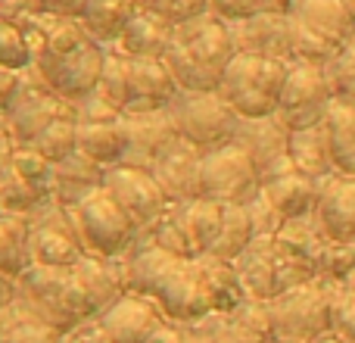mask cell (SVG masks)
I'll use <instances>...</instances> for the list:
<instances>
[{"label": "cell", "instance_id": "cell-1", "mask_svg": "<svg viewBox=\"0 0 355 343\" xmlns=\"http://www.w3.org/2000/svg\"><path fill=\"white\" fill-rule=\"evenodd\" d=\"M35 47V69L60 97L78 103L81 97L97 91L103 75L106 47L94 41L81 19L31 12L19 19Z\"/></svg>", "mask_w": 355, "mask_h": 343}, {"label": "cell", "instance_id": "cell-2", "mask_svg": "<svg viewBox=\"0 0 355 343\" xmlns=\"http://www.w3.org/2000/svg\"><path fill=\"white\" fill-rule=\"evenodd\" d=\"M122 262L128 290L150 296L168 321L187 325V321L212 312V300H209V290L196 259L172 256L162 246H156L150 240V234H144L122 256Z\"/></svg>", "mask_w": 355, "mask_h": 343}, {"label": "cell", "instance_id": "cell-3", "mask_svg": "<svg viewBox=\"0 0 355 343\" xmlns=\"http://www.w3.org/2000/svg\"><path fill=\"white\" fill-rule=\"evenodd\" d=\"M237 56L231 37V22L215 12L175 25L166 62L172 69L181 91H218L227 62Z\"/></svg>", "mask_w": 355, "mask_h": 343}, {"label": "cell", "instance_id": "cell-4", "mask_svg": "<svg viewBox=\"0 0 355 343\" xmlns=\"http://www.w3.org/2000/svg\"><path fill=\"white\" fill-rule=\"evenodd\" d=\"M290 62L259 53H237L221 75L218 94L243 119L275 116L281 103V91L287 81Z\"/></svg>", "mask_w": 355, "mask_h": 343}, {"label": "cell", "instance_id": "cell-5", "mask_svg": "<svg viewBox=\"0 0 355 343\" xmlns=\"http://www.w3.org/2000/svg\"><path fill=\"white\" fill-rule=\"evenodd\" d=\"M271 306V340L277 343H312L321 334L334 331L337 287L321 278L302 281L287 294L268 300Z\"/></svg>", "mask_w": 355, "mask_h": 343}, {"label": "cell", "instance_id": "cell-6", "mask_svg": "<svg viewBox=\"0 0 355 343\" xmlns=\"http://www.w3.org/2000/svg\"><path fill=\"white\" fill-rule=\"evenodd\" d=\"M72 215H75L81 240H85L87 256L119 259L147 234V231H141V225L125 212L122 203L106 187L94 190L78 206H72Z\"/></svg>", "mask_w": 355, "mask_h": 343}, {"label": "cell", "instance_id": "cell-7", "mask_svg": "<svg viewBox=\"0 0 355 343\" xmlns=\"http://www.w3.org/2000/svg\"><path fill=\"white\" fill-rule=\"evenodd\" d=\"M168 110H172L178 135L200 147L202 153L234 144L243 122V116L218 91H181Z\"/></svg>", "mask_w": 355, "mask_h": 343}, {"label": "cell", "instance_id": "cell-8", "mask_svg": "<svg viewBox=\"0 0 355 343\" xmlns=\"http://www.w3.org/2000/svg\"><path fill=\"white\" fill-rule=\"evenodd\" d=\"M19 294L44 315L53 328L62 334L75 328L78 321L97 319L81 294L78 281H75L72 269H53V265H31L22 278H19Z\"/></svg>", "mask_w": 355, "mask_h": 343}, {"label": "cell", "instance_id": "cell-9", "mask_svg": "<svg viewBox=\"0 0 355 343\" xmlns=\"http://www.w3.org/2000/svg\"><path fill=\"white\" fill-rule=\"evenodd\" d=\"M240 281L252 300H275L302 281H312V271L281 250L275 237H252V244L234 259Z\"/></svg>", "mask_w": 355, "mask_h": 343}, {"label": "cell", "instance_id": "cell-10", "mask_svg": "<svg viewBox=\"0 0 355 343\" xmlns=\"http://www.w3.org/2000/svg\"><path fill=\"white\" fill-rule=\"evenodd\" d=\"M334 85L327 66L318 62H290L287 81H284L281 91V103H277L275 116L287 125L290 131L296 128H309V125L324 122L327 110L334 106Z\"/></svg>", "mask_w": 355, "mask_h": 343}, {"label": "cell", "instance_id": "cell-11", "mask_svg": "<svg viewBox=\"0 0 355 343\" xmlns=\"http://www.w3.org/2000/svg\"><path fill=\"white\" fill-rule=\"evenodd\" d=\"M262 194V175L240 144L202 156V196L225 206H250Z\"/></svg>", "mask_w": 355, "mask_h": 343}, {"label": "cell", "instance_id": "cell-12", "mask_svg": "<svg viewBox=\"0 0 355 343\" xmlns=\"http://www.w3.org/2000/svg\"><path fill=\"white\" fill-rule=\"evenodd\" d=\"M28 219H31V259H35V265L72 269L87 256L72 209L62 206L60 200H47Z\"/></svg>", "mask_w": 355, "mask_h": 343}, {"label": "cell", "instance_id": "cell-13", "mask_svg": "<svg viewBox=\"0 0 355 343\" xmlns=\"http://www.w3.org/2000/svg\"><path fill=\"white\" fill-rule=\"evenodd\" d=\"M62 116H75V103H69L66 97H60V94L37 75L35 66L25 69L16 97H12L10 110L3 112L16 144L28 147L50 122H56V119H62Z\"/></svg>", "mask_w": 355, "mask_h": 343}, {"label": "cell", "instance_id": "cell-14", "mask_svg": "<svg viewBox=\"0 0 355 343\" xmlns=\"http://www.w3.org/2000/svg\"><path fill=\"white\" fill-rule=\"evenodd\" d=\"M103 187L122 203V209L141 225V231H150V228L168 212V206H172L150 169L122 166V162L110 166L106 169Z\"/></svg>", "mask_w": 355, "mask_h": 343}, {"label": "cell", "instance_id": "cell-15", "mask_svg": "<svg viewBox=\"0 0 355 343\" xmlns=\"http://www.w3.org/2000/svg\"><path fill=\"white\" fill-rule=\"evenodd\" d=\"M202 150L193 147L184 137H175L166 150L153 160V178L159 181L162 194L168 196V203H190L196 196H202Z\"/></svg>", "mask_w": 355, "mask_h": 343}, {"label": "cell", "instance_id": "cell-16", "mask_svg": "<svg viewBox=\"0 0 355 343\" xmlns=\"http://www.w3.org/2000/svg\"><path fill=\"white\" fill-rule=\"evenodd\" d=\"M234 144H240V147L250 153V160L256 162L262 181L293 166V162H290V128L277 116L243 119Z\"/></svg>", "mask_w": 355, "mask_h": 343}, {"label": "cell", "instance_id": "cell-17", "mask_svg": "<svg viewBox=\"0 0 355 343\" xmlns=\"http://www.w3.org/2000/svg\"><path fill=\"white\" fill-rule=\"evenodd\" d=\"M97 319L112 343H147L168 321L150 296L131 294V290L119 296L110 309H103Z\"/></svg>", "mask_w": 355, "mask_h": 343}, {"label": "cell", "instance_id": "cell-18", "mask_svg": "<svg viewBox=\"0 0 355 343\" xmlns=\"http://www.w3.org/2000/svg\"><path fill=\"white\" fill-rule=\"evenodd\" d=\"M125 131H128V150L122 156V166L150 169L153 160L175 141L178 128L172 110H150V112H125Z\"/></svg>", "mask_w": 355, "mask_h": 343}, {"label": "cell", "instance_id": "cell-19", "mask_svg": "<svg viewBox=\"0 0 355 343\" xmlns=\"http://www.w3.org/2000/svg\"><path fill=\"white\" fill-rule=\"evenodd\" d=\"M315 221L334 244H355V175H331L318 184Z\"/></svg>", "mask_w": 355, "mask_h": 343}, {"label": "cell", "instance_id": "cell-20", "mask_svg": "<svg viewBox=\"0 0 355 343\" xmlns=\"http://www.w3.org/2000/svg\"><path fill=\"white\" fill-rule=\"evenodd\" d=\"M178 94H181V85L175 81L166 60H153V56L135 60L131 56V97L125 112L168 110Z\"/></svg>", "mask_w": 355, "mask_h": 343}, {"label": "cell", "instance_id": "cell-21", "mask_svg": "<svg viewBox=\"0 0 355 343\" xmlns=\"http://www.w3.org/2000/svg\"><path fill=\"white\" fill-rule=\"evenodd\" d=\"M231 37L237 53H259L293 62L290 16H250L243 22H231Z\"/></svg>", "mask_w": 355, "mask_h": 343}, {"label": "cell", "instance_id": "cell-22", "mask_svg": "<svg viewBox=\"0 0 355 343\" xmlns=\"http://www.w3.org/2000/svg\"><path fill=\"white\" fill-rule=\"evenodd\" d=\"M72 275L78 281L81 294L87 296L94 315L110 309L122 294H128V281H125V262L103 256H85L78 265H72Z\"/></svg>", "mask_w": 355, "mask_h": 343}, {"label": "cell", "instance_id": "cell-23", "mask_svg": "<svg viewBox=\"0 0 355 343\" xmlns=\"http://www.w3.org/2000/svg\"><path fill=\"white\" fill-rule=\"evenodd\" d=\"M262 196L277 209V215L284 221L309 219V215H315V206H318V181H312L309 175L290 166L277 172V175L265 178Z\"/></svg>", "mask_w": 355, "mask_h": 343}, {"label": "cell", "instance_id": "cell-24", "mask_svg": "<svg viewBox=\"0 0 355 343\" xmlns=\"http://www.w3.org/2000/svg\"><path fill=\"white\" fill-rule=\"evenodd\" d=\"M103 181H106V166H100L97 160H91L81 150L53 162V200H60L69 209L78 206L94 190H100Z\"/></svg>", "mask_w": 355, "mask_h": 343}, {"label": "cell", "instance_id": "cell-25", "mask_svg": "<svg viewBox=\"0 0 355 343\" xmlns=\"http://www.w3.org/2000/svg\"><path fill=\"white\" fill-rule=\"evenodd\" d=\"M172 35H175L172 22H166L162 16H156V12H150V10H137L135 19L125 25L119 44H112V47H119L122 53L135 56V60H141V56L166 60Z\"/></svg>", "mask_w": 355, "mask_h": 343}, {"label": "cell", "instance_id": "cell-26", "mask_svg": "<svg viewBox=\"0 0 355 343\" xmlns=\"http://www.w3.org/2000/svg\"><path fill=\"white\" fill-rule=\"evenodd\" d=\"M290 162H293L296 172L309 175L312 181H318V184L327 181L331 175H337L324 122L290 131Z\"/></svg>", "mask_w": 355, "mask_h": 343}, {"label": "cell", "instance_id": "cell-27", "mask_svg": "<svg viewBox=\"0 0 355 343\" xmlns=\"http://www.w3.org/2000/svg\"><path fill=\"white\" fill-rule=\"evenodd\" d=\"M0 343H62V331L19 294L0 309Z\"/></svg>", "mask_w": 355, "mask_h": 343}, {"label": "cell", "instance_id": "cell-28", "mask_svg": "<svg viewBox=\"0 0 355 343\" xmlns=\"http://www.w3.org/2000/svg\"><path fill=\"white\" fill-rule=\"evenodd\" d=\"M290 16L312 25L315 31L327 35L340 47L355 35V12L349 0H293Z\"/></svg>", "mask_w": 355, "mask_h": 343}, {"label": "cell", "instance_id": "cell-29", "mask_svg": "<svg viewBox=\"0 0 355 343\" xmlns=\"http://www.w3.org/2000/svg\"><path fill=\"white\" fill-rule=\"evenodd\" d=\"M196 262H200L202 281H206L209 300H212V312H237V309L250 300V294H246L234 262L212 256V253L196 256Z\"/></svg>", "mask_w": 355, "mask_h": 343}, {"label": "cell", "instance_id": "cell-30", "mask_svg": "<svg viewBox=\"0 0 355 343\" xmlns=\"http://www.w3.org/2000/svg\"><path fill=\"white\" fill-rule=\"evenodd\" d=\"M78 150L106 169L119 166L128 150L125 112L119 119H106V122H78Z\"/></svg>", "mask_w": 355, "mask_h": 343}, {"label": "cell", "instance_id": "cell-31", "mask_svg": "<svg viewBox=\"0 0 355 343\" xmlns=\"http://www.w3.org/2000/svg\"><path fill=\"white\" fill-rule=\"evenodd\" d=\"M178 215H181L184 228H187V237L193 244L196 256H206L212 253L215 240L221 234V225H225V203L206 200V196H196L190 203H175Z\"/></svg>", "mask_w": 355, "mask_h": 343}, {"label": "cell", "instance_id": "cell-32", "mask_svg": "<svg viewBox=\"0 0 355 343\" xmlns=\"http://www.w3.org/2000/svg\"><path fill=\"white\" fill-rule=\"evenodd\" d=\"M31 265V219L0 212V271L19 281Z\"/></svg>", "mask_w": 355, "mask_h": 343}, {"label": "cell", "instance_id": "cell-33", "mask_svg": "<svg viewBox=\"0 0 355 343\" xmlns=\"http://www.w3.org/2000/svg\"><path fill=\"white\" fill-rule=\"evenodd\" d=\"M137 10H141L137 0H87L85 12H81V25L91 31L94 41L112 47V44H119L125 25L135 19Z\"/></svg>", "mask_w": 355, "mask_h": 343}, {"label": "cell", "instance_id": "cell-34", "mask_svg": "<svg viewBox=\"0 0 355 343\" xmlns=\"http://www.w3.org/2000/svg\"><path fill=\"white\" fill-rule=\"evenodd\" d=\"M331 156L340 175H355V106L334 100V106L324 116Z\"/></svg>", "mask_w": 355, "mask_h": 343}, {"label": "cell", "instance_id": "cell-35", "mask_svg": "<svg viewBox=\"0 0 355 343\" xmlns=\"http://www.w3.org/2000/svg\"><path fill=\"white\" fill-rule=\"evenodd\" d=\"M184 331L196 343H268L256 337L234 312H206L200 319L187 321Z\"/></svg>", "mask_w": 355, "mask_h": 343}, {"label": "cell", "instance_id": "cell-36", "mask_svg": "<svg viewBox=\"0 0 355 343\" xmlns=\"http://www.w3.org/2000/svg\"><path fill=\"white\" fill-rule=\"evenodd\" d=\"M252 237H256V225H252L250 206H225V225L212 246V256L234 262L252 244Z\"/></svg>", "mask_w": 355, "mask_h": 343}, {"label": "cell", "instance_id": "cell-37", "mask_svg": "<svg viewBox=\"0 0 355 343\" xmlns=\"http://www.w3.org/2000/svg\"><path fill=\"white\" fill-rule=\"evenodd\" d=\"M53 196H44L31 181H25L16 169L10 166V160L0 166V209L12 215H31L37 206H44Z\"/></svg>", "mask_w": 355, "mask_h": 343}, {"label": "cell", "instance_id": "cell-38", "mask_svg": "<svg viewBox=\"0 0 355 343\" xmlns=\"http://www.w3.org/2000/svg\"><path fill=\"white\" fill-rule=\"evenodd\" d=\"M97 94H103V100H110L119 112L128 110V97H131V56L122 53L119 47H106V62H103V75H100Z\"/></svg>", "mask_w": 355, "mask_h": 343}, {"label": "cell", "instance_id": "cell-39", "mask_svg": "<svg viewBox=\"0 0 355 343\" xmlns=\"http://www.w3.org/2000/svg\"><path fill=\"white\" fill-rule=\"evenodd\" d=\"M290 50H293V62L302 60V62L327 66V62L340 53V44L331 41L327 35H321V31H315L312 25L290 16Z\"/></svg>", "mask_w": 355, "mask_h": 343}, {"label": "cell", "instance_id": "cell-40", "mask_svg": "<svg viewBox=\"0 0 355 343\" xmlns=\"http://www.w3.org/2000/svg\"><path fill=\"white\" fill-rule=\"evenodd\" d=\"M315 278H321L324 284H331L337 290L355 287V244H334V240H327L318 256Z\"/></svg>", "mask_w": 355, "mask_h": 343}, {"label": "cell", "instance_id": "cell-41", "mask_svg": "<svg viewBox=\"0 0 355 343\" xmlns=\"http://www.w3.org/2000/svg\"><path fill=\"white\" fill-rule=\"evenodd\" d=\"M31 66H35V47H31L25 25L0 16V69L25 72Z\"/></svg>", "mask_w": 355, "mask_h": 343}, {"label": "cell", "instance_id": "cell-42", "mask_svg": "<svg viewBox=\"0 0 355 343\" xmlns=\"http://www.w3.org/2000/svg\"><path fill=\"white\" fill-rule=\"evenodd\" d=\"M28 147L37 150L47 162L66 160L69 153L78 150V122H75V116H62V119H56V122H50Z\"/></svg>", "mask_w": 355, "mask_h": 343}, {"label": "cell", "instance_id": "cell-43", "mask_svg": "<svg viewBox=\"0 0 355 343\" xmlns=\"http://www.w3.org/2000/svg\"><path fill=\"white\" fill-rule=\"evenodd\" d=\"M147 234H150V240H153L156 246H162V250L172 253V256L196 259V250H193V244H190V237H187V228H184V221H181V215H178L175 206H168V212L162 215V219L156 221Z\"/></svg>", "mask_w": 355, "mask_h": 343}, {"label": "cell", "instance_id": "cell-44", "mask_svg": "<svg viewBox=\"0 0 355 343\" xmlns=\"http://www.w3.org/2000/svg\"><path fill=\"white\" fill-rule=\"evenodd\" d=\"M10 166L16 169L25 181L35 184L44 196H53V162H47L37 150L22 147V144H19V147L12 150V156H10Z\"/></svg>", "mask_w": 355, "mask_h": 343}, {"label": "cell", "instance_id": "cell-45", "mask_svg": "<svg viewBox=\"0 0 355 343\" xmlns=\"http://www.w3.org/2000/svg\"><path fill=\"white\" fill-rule=\"evenodd\" d=\"M327 75H331V85H334V97L355 106V35L327 62Z\"/></svg>", "mask_w": 355, "mask_h": 343}, {"label": "cell", "instance_id": "cell-46", "mask_svg": "<svg viewBox=\"0 0 355 343\" xmlns=\"http://www.w3.org/2000/svg\"><path fill=\"white\" fill-rule=\"evenodd\" d=\"M137 3H141V10L156 12L172 25L190 22V19L209 12V0H137Z\"/></svg>", "mask_w": 355, "mask_h": 343}, {"label": "cell", "instance_id": "cell-47", "mask_svg": "<svg viewBox=\"0 0 355 343\" xmlns=\"http://www.w3.org/2000/svg\"><path fill=\"white\" fill-rule=\"evenodd\" d=\"M234 315H237V319L243 321L252 334H256V337L271 340V306H268V300H252L250 296V300H246Z\"/></svg>", "mask_w": 355, "mask_h": 343}, {"label": "cell", "instance_id": "cell-48", "mask_svg": "<svg viewBox=\"0 0 355 343\" xmlns=\"http://www.w3.org/2000/svg\"><path fill=\"white\" fill-rule=\"evenodd\" d=\"M119 116L122 112L110 100H103V94H97V91L75 103V122H106V119H119Z\"/></svg>", "mask_w": 355, "mask_h": 343}, {"label": "cell", "instance_id": "cell-49", "mask_svg": "<svg viewBox=\"0 0 355 343\" xmlns=\"http://www.w3.org/2000/svg\"><path fill=\"white\" fill-rule=\"evenodd\" d=\"M334 331L346 343H355V287L337 290V312H334Z\"/></svg>", "mask_w": 355, "mask_h": 343}, {"label": "cell", "instance_id": "cell-50", "mask_svg": "<svg viewBox=\"0 0 355 343\" xmlns=\"http://www.w3.org/2000/svg\"><path fill=\"white\" fill-rule=\"evenodd\" d=\"M250 215H252V225H256V237H275L284 225V219L277 215V209L271 206L262 194L250 203Z\"/></svg>", "mask_w": 355, "mask_h": 343}, {"label": "cell", "instance_id": "cell-51", "mask_svg": "<svg viewBox=\"0 0 355 343\" xmlns=\"http://www.w3.org/2000/svg\"><path fill=\"white\" fill-rule=\"evenodd\" d=\"M209 12H215L225 22H243L256 16V3L252 0H209Z\"/></svg>", "mask_w": 355, "mask_h": 343}, {"label": "cell", "instance_id": "cell-52", "mask_svg": "<svg viewBox=\"0 0 355 343\" xmlns=\"http://www.w3.org/2000/svg\"><path fill=\"white\" fill-rule=\"evenodd\" d=\"M62 343H112L110 334L103 331L100 319H87V321H78L75 328H69L62 334Z\"/></svg>", "mask_w": 355, "mask_h": 343}, {"label": "cell", "instance_id": "cell-53", "mask_svg": "<svg viewBox=\"0 0 355 343\" xmlns=\"http://www.w3.org/2000/svg\"><path fill=\"white\" fill-rule=\"evenodd\" d=\"M37 12H50V16H69V19H81L87 0H35Z\"/></svg>", "mask_w": 355, "mask_h": 343}, {"label": "cell", "instance_id": "cell-54", "mask_svg": "<svg viewBox=\"0 0 355 343\" xmlns=\"http://www.w3.org/2000/svg\"><path fill=\"white\" fill-rule=\"evenodd\" d=\"M19 81H22V72H10V69H0V116L10 110L12 97L19 91Z\"/></svg>", "mask_w": 355, "mask_h": 343}, {"label": "cell", "instance_id": "cell-55", "mask_svg": "<svg viewBox=\"0 0 355 343\" xmlns=\"http://www.w3.org/2000/svg\"><path fill=\"white\" fill-rule=\"evenodd\" d=\"M147 343H184V328L178 321H166Z\"/></svg>", "mask_w": 355, "mask_h": 343}, {"label": "cell", "instance_id": "cell-56", "mask_svg": "<svg viewBox=\"0 0 355 343\" xmlns=\"http://www.w3.org/2000/svg\"><path fill=\"white\" fill-rule=\"evenodd\" d=\"M19 144H16V137H12V131H10V125H6V119L0 116V166H3L6 160L12 156V150H16Z\"/></svg>", "mask_w": 355, "mask_h": 343}, {"label": "cell", "instance_id": "cell-57", "mask_svg": "<svg viewBox=\"0 0 355 343\" xmlns=\"http://www.w3.org/2000/svg\"><path fill=\"white\" fill-rule=\"evenodd\" d=\"M16 296H19V281H16V278H10V275H3V271H0V309L10 306V303L16 300Z\"/></svg>", "mask_w": 355, "mask_h": 343}, {"label": "cell", "instance_id": "cell-58", "mask_svg": "<svg viewBox=\"0 0 355 343\" xmlns=\"http://www.w3.org/2000/svg\"><path fill=\"white\" fill-rule=\"evenodd\" d=\"M312 343H346V340L340 337L337 331H327V334H321V337H318V340H312Z\"/></svg>", "mask_w": 355, "mask_h": 343}, {"label": "cell", "instance_id": "cell-59", "mask_svg": "<svg viewBox=\"0 0 355 343\" xmlns=\"http://www.w3.org/2000/svg\"><path fill=\"white\" fill-rule=\"evenodd\" d=\"M181 328H184V325H181ZM184 343H196V340H193V337H190V334H187V331H184Z\"/></svg>", "mask_w": 355, "mask_h": 343}, {"label": "cell", "instance_id": "cell-60", "mask_svg": "<svg viewBox=\"0 0 355 343\" xmlns=\"http://www.w3.org/2000/svg\"><path fill=\"white\" fill-rule=\"evenodd\" d=\"M349 6H352V12H355V0H349Z\"/></svg>", "mask_w": 355, "mask_h": 343}, {"label": "cell", "instance_id": "cell-61", "mask_svg": "<svg viewBox=\"0 0 355 343\" xmlns=\"http://www.w3.org/2000/svg\"><path fill=\"white\" fill-rule=\"evenodd\" d=\"M268 343H277V340H268Z\"/></svg>", "mask_w": 355, "mask_h": 343}, {"label": "cell", "instance_id": "cell-62", "mask_svg": "<svg viewBox=\"0 0 355 343\" xmlns=\"http://www.w3.org/2000/svg\"><path fill=\"white\" fill-rule=\"evenodd\" d=\"M0 212H3V209H0Z\"/></svg>", "mask_w": 355, "mask_h": 343}]
</instances>
